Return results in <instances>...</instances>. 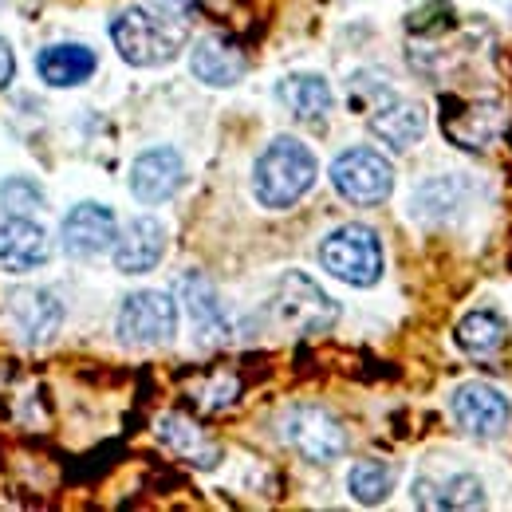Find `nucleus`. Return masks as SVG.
<instances>
[{
    "label": "nucleus",
    "instance_id": "1",
    "mask_svg": "<svg viewBox=\"0 0 512 512\" xmlns=\"http://www.w3.org/2000/svg\"><path fill=\"white\" fill-rule=\"evenodd\" d=\"M316 154L300 138H276L256 158L253 190L264 209H288L316 186Z\"/></svg>",
    "mask_w": 512,
    "mask_h": 512
},
{
    "label": "nucleus",
    "instance_id": "2",
    "mask_svg": "<svg viewBox=\"0 0 512 512\" xmlns=\"http://www.w3.org/2000/svg\"><path fill=\"white\" fill-rule=\"evenodd\" d=\"M260 320L280 335H320L339 320L335 300L304 272H284L260 312Z\"/></svg>",
    "mask_w": 512,
    "mask_h": 512
},
{
    "label": "nucleus",
    "instance_id": "3",
    "mask_svg": "<svg viewBox=\"0 0 512 512\" xmlns=\"http://www.w3.org/2000/svg\"><path fill=\"white\" fill-rule=\"evenodd\" d=\"M182 36H186V24H170V20H158L154 12L146 8H127L115 16L111 24V40L119 48V56L130 67H162L170 64L182 48Z\"/></svg>",
    "mask_w": 512,
    "mask_h": 512
},
{
    "label": "nucleus",
    "instance_id": "4",
    "mask_svg": "<svg viewBox=\"0 0 512 512\" xmlns=\"http://www.w3.org/2000/svg\"><path fill=\"white\" fill-rule=\"evenodd\" d=\"M320 260L335 280L351 288H371L383 276V245L367 225H339L335 233H327Z\"/></svg>",
    "mask_w": 512,
    "mask_h": 512
},
{
    "label": "nucleus",
    "instance_id": "5",
    "mask_svg": "<svg viewBox=\"0 0 512 512\" xmlns=\"http://www.w3.org/2000/svg\"><path fill=\"white\" fill-rule=\"evenodd\" d=\"M331 186L351 205H383L394 190V170L379 150L355 146L331 162Z\"/></svg>",
    "mask_w": 512,
    "mask_h": 512
},
{
    "label": "nucleus",
    "instance_id": "6",
    "mask_svg": "<svg viewBox=\"0 0 512 512\" xmlns=\"http://www.w3.org/2000/svg\"><path fill=\"white\" fill-rule=\"evenodd\" d=\"M0 323L4 331L24 343V347H44L60 323H64V308L52 292L44 288H16L8 300H4V312H0Z\"/></svg>",
    "mask_w": 512,
    "mask_h": 512
},
{
    "label": "nucleus",
    "instance_id": "7",
    "mask_svg": "<svg viewBox=\"0 0 512 512\" xmlns=\"http://www.w3.org/2000/svg\"><path fill=\"white\" fill-rule=\"evenodd\" d=\"M115 327L127 347H158L178 331V304L166 292H134L123 300Z\"/></svg>",
    "mask_w": 512,
    "mask_h": 512
},
{
    "label": "nucleus",
    "instance_id": "8",
    "mask_svg": "<svg viewBox=\"0 0 512 512\" xmlns=\"http://www.w3.org/2000/svg\"><path fill=\"white\" fill-rule=\"evenodd\" d=\"M284 438H288V446L296 449L300 457H308L316 465H331L347 449L343 422L331 410H323V406H296L284 418Z\"/></svg>",
    "mask_w": 512,
    "mask_h": 512
},
{
    "label": "nucleus",
    "instance_id": "9",
    "mask_svg": "<svg viewBox=\"0 0 512 512\" xmlns=\"http://www.w3.org/2000/svg\"><path fill=\"white\" fill-rule=\"evenodd\" d=\"M457 426L473 438H501L509 430L512 406L509 398L489 383H461L453 390V402H449Z\"/></svg>",
    "mask_w": 512,
    "mask_h": 512
},
{
    "label": "nucleus",
    "instance_id": "10",
    "mask_svg": "<svg viewBox=\"0 0 512 512\" xmlns=\"http://www.w3.org/2000/svg\"><path fill=\"white\" fill-rule=\"evenodd\" d=\"M182 178H186L182 154L170 150V146H154V150L134 158V166H130V193L142 205H162V201H170L174 193L182 190Z\"/></svg>",
    "mask_w": 512,
    "mask_h": 512
},
{
    "label": "nucleus",
    "instance_id": "11",
    "mask_svg": "<svg viewBox=\"0 0 512 512\" xmlns=\"http://www.w3.org/2000/svg\"><path fill=\"white\" fill-rule=\"evenodd\" d=\"M119 237V221L107 205L99 201H83L75 205L71 213L64 217L60 225V241H64V253L67 256H99L107 253Z\"/></svg>",
    "mask_w": 512,
    "mask_h": 512
},
{
    "label": "nucleus",
    "instance_id": "12",
    "mask_svg": "<svg viewBox=\"0 0 512 512\" xmlns=\"http://www.w3.org/2000/svg\"><path fill=\"white\" fill-rule=\"evenodd\" d=\"M178 300L186 304V312H190V320H193V331H197V339H201L205 347H217V343H225V339L233 335L229 316H225V308H221L213 284H209L201 272H186V276L178 280Z\"/></svg>",
    "mask_w": 512,
    "mask_h": 512
},
{
    "label": "nucleus",
    "instance_id": "13",
    "mask_svg": "<svg viewBox=\"0 0 512 512\" xmlns=\"http://www.w3.org/2000/svg\"><path fill=\"white\" fill-rule=\"evenodd\" d=\"M48 260V237L32 217L4 213L0 217V268L4 272H32Z\"/></svg>",
    "mask_w": 512,
    "mask_h": 512
},
{
    "label": "nucleus",
    "instance_id": "14",
    "mask_svg": "<svg viewBox=\"0 0 512 512\" xmlns=\"http://www.w3.org/2000/svg\"><path fill=\"white\" fill-rule=\"evenodd\" d=\"M162 253H166V229L154 217H134L115 237V268L127 276L150 272L162 260Z\"/></svg>",
    "mask_w": 512,
    "mask_h": 512
},
{
    "label": "nucleus",
    "instance_id": "15",
    "mask_svg": "<svg viewBox=\"0 0 512 512\" xmlns=\"http://www.w3.org/2000/svg\"><path fill=\"white\" fill-rule=\"evenodd\" d=\"M190 67H193V75H197L201 83H209V87H233V83L245 79L249 60H245V52H241L233 40H225V36H205V40L193 44Z\"/></svg>",
    "mask_w": 512,
    "mask_h": 512
},
{
    "label": "nucleus",
    "instance_id": "16",
    "mask_svg": "<svg viewBox=\"0 0 512 512\" xmlns=\"http://www.w3.org/2000/svg\"><path fill=\"white\" fill-rule=\"evenodd\" d=\"M367 127L375 138H383L386 146H394V150H410L426 127H430V119H426V107L422 103H410V99H390L383 103L379 111H371L367 115Z\"/></svg>",
    "mask_w": 512,
    "mask_h": 512
},
{
    "label": "nucleus",
    "instance_id": "17",
    "mask_svg": "<svg viewBox=\"0 0 512 512\" xmlns=\"http://www.w3.org/2000/svg\"><path fill=\"white\" fill-rule=\"evenodd\" d=\"M158 438L170 446V453H178L182 461H190L197 469H213L221 461V446L186 414H162L158 418Z\"/></svg>",
    "mask_w": 512,
    "mask_h": 512
},
{
    "label": "nucleus",
    "instance_id": "18",
    "mask_svg": "<svg viewBox=\"0 0 512 512\" xmlns=\"http://www.w3.org/2000/svg\"><path fill=\"white\" fill-rule=\"evenodd\" d=\"M95 67H99L95 52L83 48V44H52V48H44L36 56L40 79L52 83V87H79V83H87L95 75Z\"/></svg>",
    "mask_w": 512,
    "mask_h": 512
},
{
    "label": "nucleus",
    "instance_id": "19",
    "mask_svg": "<svg viewBox=\"0 0 512 512\" xmlns=\"http://www.w3.org/2000/svg\"><path fill=\"white\" fill-rule=\"evenodd\" d=\"M414 501L422 509H485V485L469 473H453L446 481H414Z\"/></svg>",
    "mask_w": 512,
    "mask_h": 512
},
{
    "label": "nucleus",
    "instance_id": "20",
    "mask_svg": "<svg viewBox=\"0 0 512 512\" xmlns=\"http://www.w3.org/2000/svg\"><path fill=\"white\" fill-rule=\"evenodd\" d=\"M276 95L304 123H320L323 115L331 111V87H327L323 75H308V71L304 75H288V79H280Z\"/></svg>",
    "mask_w": 512,
    "mask_h": 512
},
{
    "label": "nucleus",
    "instance_id": "21",
    "mask_svg": "<svg viewBox=\"0 0 512 512\" xmlns=\"http://www.w3.org/2000/svg\"><path fill=\"white\" fill-rule=\"evenodd\" d=\"M457 343H461L465 355L489 359L509 343V327L497 312H469L465 320L457 323Z\"/></svg>",
    "mask_w": 512,
    "mask_h": 512
},
{
    "label": "nucleus",
    "instance_id": "22",
    "mask_svg": "<svg viewBox=\"0 0 512 512\" xmlns=\"http://www.w3.org/2000/svg\"><path fill=\"white\" fill-rule=\"evenodd\" d=\"M347 489L359 505H383L394 489V469L386 461H359L347 477Z\"/></svg>",
    "mask_w": 512,
    "mask_h": 512
},
{
    "label": "nucleus",
    "instance_id": "23",
    "mask_svg": "<svg viewBox=\"0 0 512 512\" xmlns=\"http://www.w3.org/2000/svg\"><path fill=\"white\" fill-rule=\"evenodd\" d=\"M0 201H4L8 213H16V217H32V213L44 205V193H40L36 182H28V178H12V182L0 186Z\"/></svg>",
    "mask_w": 512,
    "mask_h": 512
},
{
    "label": "nucleus",
    "instance_id": "24",
    "mask_svg": "<svg viewBox=\"0 0 512 512\" xmlns=\"http://www.w3.org/2000/svg\"><path fill=\"white\" fill-rule=\"evenodd\" d=\"M154 8H158L166 20L186 24V20L193 16V8H197V0H154Z\"/></svg>",
    "mask_w": 512,
    "mask_h": 512
},
{
    "label": "nucleus",
    "instance_id": "25",
    "mask_svg": "<svg viewBox=\"0 0 512 512\" xmlns=\"http://www.w3.org/2000/svg\"><path fill=\"white\" fill-rule=\"evenodd\" d=\"M16 75V56H12V44L0 36V87H8Z\"/></svg>",
    "mask_w": 512,
    "mask_h": 512
}]
</instances>
